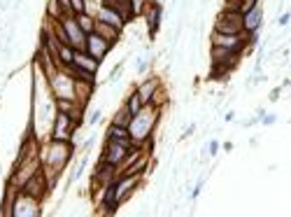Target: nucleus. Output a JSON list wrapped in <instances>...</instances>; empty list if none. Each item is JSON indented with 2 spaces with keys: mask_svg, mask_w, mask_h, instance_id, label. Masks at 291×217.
<instances>
[{
  "mask_svg": "<svg viewBox=\"0 0 291 217\" xmlns=\"http://www.w3.org/2000/svg\"><path fill=\"white\" fill-rule=\"evenodd\" d=\"M82 124V119L75 115H70V112H56V119L54 124H52V133H49V138L54 140H70L75 138L77 129Z\"/></svg>",
  "mask_w": 291,
  "mask_h": 217,
  "instance_id": "obj_4",
  "label": "nucleus"
},
{
  "mask_svg": "<svg viewBox=\"0 0 291 217\" xmlns=\"http://www.w3.org/2000/svg\"><path fill=\"white\" fill-rule=\"evenodd\" d=\"M130 119H133V112H130L128 105L123 103L121 108H119V110L115 112V117H112V124H116V126H126V129H128Z\"/></svg>",
  "mask_w": 291,
  "mask_h": 217,
  "instance_id": "obj_20",
  "label": "nucleus"
},
{
  "mask_svg": "<svg viewBox=\"0 0 291 217\" xmlns=\"http://www.w3.org/2000/svg\"><path fill=\"white\" fill-rule=\"evenodd\" d=\"M130 5H133V12H135V16H138V14H142L147 0H130Z\"/></svg>",
  "mask_w": 291,
  "mask_h": 217,
  "instance_id": "obj_25",
  "label": "nucleus"
},
{
  "mask_svg": "<svg viewBox=\"0 0 291 217\" xmlns=\"http://www.w3.org/2000/svg\"><path fill=\"white\" fill-rule=\"evenodd\" d=\"M77 21H79V26H82V31H84L86 35L96 31V16L89 14V12H82V14H77Z\"/></svg>",
  "mask_w": 291,
  "mask_h": 217,
  "instance_id": "obj_22",
  "label": "nucleus"
},
{
  "mask_svg": "<svg viewBox=\"0 0 291 217\" xmlns=\"http://www.w3.org/2000/svg\"><path fill=\"white\" fill-rule=\"evenodd\" d=\"M142 16H145L147 26H149V35H156V31H159V23H161L163 19V7L161 2H156V0H149L145 5V9H142Z\"/></svg>",
  "mask_w": 291,
  "mask_h": 217,
  "instance_id": "obj_12",
  "label": "nucleus"
},
{
  "mask_svg": "<svg viewBox=\"0 0 291 217\" xmlns=\"http://www.w3.org/2000/svg\"><path fill=\"white\" fill-rule=\"evenodd\" d=\"M21 192H26V194H31V196H35V199H40V201H42V199H45V196L52 192V189H49V182H47L45 171L40 168V171L21 187Z\"/></svg>",
  "mask_w": 291,
  "mask_h": 217,
  "instance_id": "obj_10",
  "label": "nucleus"
},
{
  "mask_svg": "<svg viewBox=\"0 0 291 217\" xmlns=\"http://www.w3.org/2000/svg\"><path fill=\"white\" fill-rule=\"evenodd\" d=\"M159 86H163L161 77H147V79H142V84H138V93H140V98H142L145 105L154 98V93L159 91Z\"/></svg>",
  "mask_w": 291,
  "mask_h": 217,
  "instance_id": "obj_16",
  "label": "nucleus"
},
{
  "mask_svg": "<svg viewBox=\"0 0 291 217\" xmlns=\"http://www.w3.org/2000/svg\"><path fill=\"white\" fill-rule=\"evenodd\" d=\"M140 182H142V175H119V178L112 182L115 185V199H116V203L121 206V203H126L133 196V192L140 187Z\"/></svg>",
  "mask_w": 291,
  "mask_h": 217,
  "instance_id": "obj_8",
  "label": "nucleus"
},
{
  "mask_svg": "<svg viewBox=\"0 0 291 217\" xmlns=\"http://www.w3.org/2000/svg\"><path fill=\"white\" fill-rule=\"evenodd\" d=\"M72 152H75V145H72L70 140L49 138L40 145V163H42V171H45V175H47L49 189H54V185L63 175L68 161L72 159Z\"/></svg>",
  "mask_w": 291,
  "mask_h": 217,
  "instance_id": "obj_1",
  "label": "nucleus"
},
{
  "mask_svg": "<svg viewBox=\"0 0 291 217\" xmlns=\"http://www.w3.org/2000/svg\"><path fill=\"white\" fill-rule=\"evenodd\" d=\"M133 149L130 143H119V140H105V149H103V156H100V161L110 163V166H115L119 168L123 163V159L128 156V152Z\"/></svg>",
  "mask_w": 291,
  "mask_h": 217,
  "instance_id": "obj_7",
  "label": "nucleus"
},
{
  "mask_svg": "<svg viewBox=\"0 0 291 217\" xmlns=\"http://www.w3.org/2000/svg\"><path fill=\"white\" fill-rule=\"evenodd\" d=\"M42 201L35 199V196L26 194V192H16L12 196V206H9V215L12 217H38L42 215Z\"/></svg>",
  "mask_w": 291,
  "mask_h": 217,
  "instance_id": "obj_3",
  "label": "nucleus"
},
{
  "mask_svg": "<svg viewBox=\"0 0 291 217\" xmlns=\"http://www.w3.org/2000/svg\"><path fill=\"white\" fill-rule=\"evenodd\" d=\"M261 122H263V124H275L277 119H275V115H273V117H261Z\"/></svg>",
  "mask_w": 291,
  "mask_h": 217,
  "instance_id": "obj_29",
  "label": "nucleus"
},
{
  "mask_svg": "<svg viewBox=\"0 0 291 217\" xmlns=\"http://www.w3.org/2000/svg\"><path fill=\"white\" fill-rule=\"evenodd\" d=\"M96 19H98V21H105V23H112V26H116L119 31H123V26L128 23L121 14H119V12H116L115 7H110L108 2H103V5L98 7V12H96Z\"/></svg>",
  "mask_w": 291,
  "mask_h": 217,
  "instance_id": "obj_14",
  "label": "nucleus"
},
{
  "mask_svg": "<svg viewBox=\"0 0 291 217\" xmlns=\"http://www.w3.org/2000/svg\"><path fill=\"white\" fill-rule=\"evenodd\" d=\"M103 2H108L110 7H115L126 21H133V19H135V12H133L130 0H103Z\"/></svg>",
  "mask_w": 291,
  "mask_h": 217,
  "instance_id": "obj_17",
  "label": "nucleus"
},
{
  "mask_svg": "<svg viewBox=\"0 0 291 217\" xmlns=\"http://www.w3.org/2000/svg\"><path fill=\"white\" fill-rule=\"evenodd\" d=\"M126 105H128V110H130V112H133V115H138L140 110L145 108V103H142V98H140L138 89H135V91H133V93H130V96H128V101H126Z\"/></svg>",
  "mask_w": 291,
  "mask_h": 217,
  "instance_id": "obj_23",
  "label": "nucleus"
},
{
  "mask_svg": "<svg viewBox=\"0 0 291 217\" xmlns=\"http://www.w3.org/2000/svg\"><path fill=\"white\" fill-rule=\"evenodd\" d=\"M75 47H70V45H63L58 47V66H72L75 63Z\"/></svg>",
  "mask_w": 291,
  "mask_h": 217,
  "instance_id": "obj_21",
  "label": "nucleus"
},
{
  "mask_svg": "<svg viewBox=\"0 0 291 217\" xmlns=\"http://www.w3.org/2000/svg\"><path fill=\"white\" fill-rule=\"evenodd\" d=\"M215 31L219 33H233V35H240V33H245V14L240 12V9H229L224 7L219 12L215 21Z\"/></svg>",
  "mask_w": 291,
  "mask_h": 217,
  "instance_id": "obj_5",
  "label": "nucleus"
},
{
  "mask_svg": "<svg viewBox=\"0 0 291 217\" xmlns=\"http://www.w3.org/2000/svg\"><path fill=\"white\" fill-rule=\"evenodd\" d=\"M96 33H98V35H103L105 40H112L115 45H116V40H119V35H121V31H119L116 26L105 23V21H98V19H96Z\"/></svg>",
  "mask_w": 291,
  "mask_h": 217,
  "instance_id": "obj_18",
  "label": "nucleus"
},
{
  "mask_svg": "<svg viewBox=\"0 0 291 217\" xmlns=\"http://www.w3.org/2000/svg\"><path fill=\"white\" fill-rule=\"evenodd\" d=\"M289 19H291L289 14H282V16H280V21H277V23H280V26H287V23H289Z\"/></svg>",
  "mask_w": 291,
  "mask_h": 217,
  "instance_id": "obj_30",
  "label": "nucleus"
},
{
  "mask_svg": "<svg viewBox=\"0 0 291 217\" xmlns=\"http://www.w3.org/2000/svg\"><path fill=\"white\" fill-rule=\"evenodd\" d=\"M75 66L77 68H82V70H86V72H91V75H98L100 61L98 59H93L86 49H82V52H75Z\"/></svg>",
  "mask_w": 291,
  "mask_h": 217,
  "instance_id": "obj_15",
  "label": "nucleus"
},
{
  "mask_svg": "<svg viewBox=\"0 0 291 217\" xmlns=\"http://www.w3.org/2000/svg\"><path fill=\"white\" fill-rule=\"evenodd\" d=\"M100 115H103V110H93V112H91V117H89V126L98 124V122H100Z\"/></svg>",
  "mask_w": 291,
  "mask_h": 217,
  "instance_id": "obj_26",
  "label": "nucleus"
},
{
  "mask_svg": "<svg viewBox=\"0 0 291 217\" xmlns=\"http://www.w3.org/2000/svg\"><path fill=\"white\" fill-rule=\"evenodd\" d=\"M86 12V0H72V14H82Z\"/></svg>",
  "mask_w": 291,
  "mask_h": 217,
  "instance_id": "obj_24",
  "label": "nucleus"
},
{
  "mask_svg": "<svg viewBox=\"0 0 291 217\" xmlns=\"http://www.w3.org/2000/svg\"><path fill=\"white\" fill-rule=\"evenodd\" d=\"M159 117H161V110L156 108V105H152V103H147L138 115H133V119H130V124H128L130 145L133 147L152 149V136H154L156 124H159Z\"/></svg>",
  "mask_w": 291,
  "mask_h": 217,
  "instance_id": "obj_2",
  "label": "nucleus"
},
{
  "mask_svg": "<svg viewBox=\"0 0 291 217\" xmlns=\"http://www.w3.org/2000/svg\"><path fill=\"white\" fill-rule=\"evenodd\" d=\"M212 45L217 47H226V49H233V52H237V54H242V49H245L247 45H252L249 40H252V35L249 33H240V35H233V33H219V31H212Z\"/></svg>",
  "mask_w": 291,
  "mask_h": 217,
  "instance_id": "obj_6",
  "label": "nucleus"
},
{
  "mask_svg": "<svg viewBox=\"0 0 291 217\" xmlns=\"http://www.w3.org/2000/svg\"><path fill=\"white\" fill-rule=\"evenodd\" d=\"M219 149H222V143H217V140H212V143H210V154L215 156L217 152H219Z\"/></svg>",
  "mask_w": 291,
  "mask_h": 217,
  "instance_id": "obj_27",
  "label": "nucleus"
},
{
  "mask_svg": "<svg viewBox=\"0 0 291 217\" xmlns=\"http://www.w3.org/2000/svg\"><path fill=\"white\" fill-rule=\"evenodd\" d=\"M261 23H263V5L256 2L254 7H249L245 12V33L249 35H256L261 28Z\"/></svg>",
  "mask_w": 291,
  "mask_h": 217,
  "instance_id": "obj_13",
  "label": "nucleus"
},
{
  "mask_svg": "<svg viewBox=\"0 0 291 217\" xmlns=\"http://www.w3.org/2000/svg\"><path fill=\"white\" fill-rule=\"evenodd\" d=\"M112 47H115V42H112V40H105L103 35H98L96 31L86 35V52H89L93 59H98L100 63L105 61V56L112 52Z\"/></svg>",
  "mask_w": 291,
  "mask_h": 217,
  "instance_id": "obj_9",
  "label": "nucleus"
},
{
  "mask_svg": "<svg viewBox=\"0 0 291 217\" xmlns=\"http://www.w3.org/2000/svg\"><path fill=\"white\" fill-rule=\"evenodd\" d=\"M105 140H119V143H130V133L126 126H116L110 124L105 131Z\"/></svg>",
  "mask_w": 291,
  "mask_h": 217,
  "instance_id": "obj_19",
  "label": "nucleus"
},
{
  "mask_svg": "<svg viewBox=\"0 0 291 217\" xmlns=\"http://www.w3.org/2000/svg\"><path fill=\"white\" fill-rule=\"evenodd\" d=\"M58 2L63 5V9H65L68 14H72V0H58Z\"/></svg>",
  "mask_w": 291,
  "mask_h": 217,
  "instance_id": "obj_28",
  "label": "nucleus"
},
{
  "mask_svg": "<svg viewBox=\"0 0 291 217\" xmlns=\"http://www.w3.org/2000/svg\"><path fill=\"white\" fill-rule=\"evenodd\" d=\"M237 52H233V49H226V47H217L212 45V49H210V59H212V66H217V68H231V66H235L237 61Z\"/></svg>",
  "mask_w": 291,
  "mask_h": 217,
  "instance_id": "obj_11",
  "label": "nucleus"
}]
</instances>
